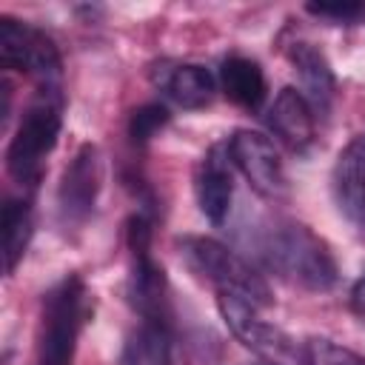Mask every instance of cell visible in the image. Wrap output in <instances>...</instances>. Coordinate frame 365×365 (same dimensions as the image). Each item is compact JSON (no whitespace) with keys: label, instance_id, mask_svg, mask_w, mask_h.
I'll return each mask as SVG.
<instances>
[{"label":"cell","instance_id":"obj_22","mask_svg":"<svg viewBox=\"0 0 365 365\" xmlns=\"http://www.w3.org/2000/svg\"><path fill=\"white\" fill-rule=\"evenodd\" d=\"M254 365H274V362H265V359H259V362H254Z\"/></svg>","mask_w":365,"mask_h":365},{"label":"cell","instance_id":"obj_10","mask_svg":"<svg viewBox=\"0 0 365 365\" xmlns=\"http://www.w3.org/2000/svg\"><path fill=\"white\" fill-rule=\"evenodd\" d=\"M231 157L225 143H217L208 148V154L200 163L197 171V205L202 211V217L211 225H222L228 220L231 211V200H234V174H231Z\"/></svg>","mask_w":365,"mask_h":365},{"label":"cell","instance_id":"obj_8","mask_svg":"<svg viewBox=\"0 0 365 365\" xmlns=\"http://www.w3.org/2000/svg\"><path fill=\"white\" fill-rule=\"evenodd\" d=\"M103 182V168H100V151L94 143H83L71 163L63 171L60 188H57V205H60V220L66 225H83L97 202Z\"/></svg>","mask_w":365,"mask_h":365},{"label":"cell","instance_id":"obj_19","mask_svg":"<svg viewBox=\"0 0 365 365\" xmlns=\"http://www.w3.org/2000/svg\"><path fill=\"white\" fill-rule=\"evenodd\" d=\"M305 365H365V356L328 336H311L305 342Z\"/></svg>","mask_w":365,"mask_h":365},{"label":"cell","instance_id":"obj_9","mask_svg":"<svg viewBox=\"0 0 365 365\" xmlns=\"http://www.w3.org/2000/svg\"><path fill=\"white\" fill-rule=\"evenodd\" d=\"M231 163L242 171V177L259 191L262 197H277L285 188V174H282V160L274 143L251 128H237L225 140Z\"/></svg>","mask_w":365,"mask_h":365},{"label":"cell","instance_id":"obj_17","mask_svg":"<svg viewBox=\"0 0 365 365\" xmlns=\"http://www.w3.org/2000/svg\"><path fill=\"white\" fill-rule=\"evenodd\" d=\"M31 202L26 197H11L3 205V257H6V274L17 268L23 259L29 240H31Z\"/></svg>","mask_w":365,"mask_h":365},{"label":"cell","instance_id":"obj_21","mask_svg":"<svg viewBox=\"0 0 365 365\" xmlns=\"http://www.w3.org/2000/svg\"><path fill=\"white\" fill-rule=\"evenodd\" d=\"M351 308H354V314L359 317V322L365 325V271H362V277L354 282V288H351Z\"/></svg>","mask_w":365,"mask_h":365},{"label":"cell","instance_id":"obj_3","mask_svg":"<svg viewBox=\"0 0 365 365\" xmlns=\"http://www.w3.org/2000/svg\"><path fill=\"white\" fill-rule=\"evenodd\" d=\"M177 251H180V259L185 262V268L194 277H200L208 285H214L217 294L220 291L237 294V297L248 299L257 308H268L274 302L268 282L240 254H234L220 240L185 234V237L177 240Z\"/></svg>","mask_w":365,"mask_h":365},{"label":"cell","instance_id":"obj_13","mask_svg":"<svg viewBox=\"0 0 365 365\" xmlns=\"http://www.w3.org/2000/svg\"><path fill=\"white\" fill-rule=\"evenodd\" d=\"M288 57L299 74V83H302V94L308 97V103L319 111H328L331 100H334V88H336V80H334V68L328 63V57L314 46V43H291L288 48Z\"/></svg>","mask_w":365,"mask_h":365},{"label":"cell","instance_id":"obj_14","mask_svg":"<svg viewBox=\"0 0 365 365\" xmlns=\"http://www.w3.org/2000/svg\"><path fill=\"white\" fill-rule=\"evenodd\" d=\"M160 88L180 106V108H205L214 100L217 80L214 74L200 63H174L165 66L157 77Z\"/></svg>","mask_w":365,"mask_h":365},{"label":"cell","instance_id":"obj_2","mask_svg":"<svg viewBox=\"0 0 365 365\" xmlns=\"http://www.w3.org/2000/svg\"><path fill=\"white\" fill-rule=\"evenodd\" d=\"M91 317V297L83 277H63L43 297L40 331H37V359L40 365H71L77 354V339Z\"/></svg>","mask_w":365,"mask_h":365},{"label":"cell","instance_id":"obj_12","mask_svg":"<svg viewBox=\"0 0 365 365\" xmlns=\"http://www.w3.org/2000/svg\"><path fill=\"white\" fill-rule=\"evenodd\" d=\"M268 125L285 145H291L294 151H305L317 134L314 106L308 103V97L299 88L285 86V88H279V94L274 97V103L268 108Z\"/></svg>","mask_w":365,"mask_h":365},{"label":"cell","instance_id":"obj_4","mask_svg":"<svg viewBox=\"0 0 365 365\" xmlns=\"http://www.w3.org/2000/svg\"><path fill=\"white\" fill-rule=\"evenodd\" d=\"M57 88H40V97L23 111L17 131L6 148V168L23 188H37L46 171V157L60 137V100Z\"/></svg>","mask_w":365,"mask_h":365},{"label":"cell","instance_id":"obj_20","mask_svg":"<svg viewBox=\"0 0 365 365\" xmlns=\"http://www.w3.org/2000/svg\"><path fill=\"white\" fill-rule=\"evenodd\" d=\"M305 11L319 17V20L342 26V23H356L365 14V6L362 3H351V0H334V3H308Z\"/></svg>","mask_w":365,"mask_h":365},{"label":"cell","instance_id":"obj_15","mask_svg":"<svg viewBox=\"0 0 365 365\" xmlns=\"http://www.w3.org/2000/svg\"><path fill=\"white\" fill-rule=\"evenodd\" d=\"M220 86H222V94L242 106V108H259L268 97V83H265V74L259 68L257 60L251 57H242V54H234L222 63L220 68Z\"/></svg>","mask_w":365,"mask_h":365},{"label":"cell","instance_id":"obj_1","mask_svg":"<svg viewBox=\"0 0 365 365\" xmlns=\"http://www.w3.org/2000/svg\"><path fill=\"white\" fill-rule=\"evenodd\" d=\"M262 254L277 274H282L305 291H331L336 285V259L328 242L319 234H314L305 222L282 220L274 228H268L262 240Z\"/></svg>","mask_w":365,"mask_h":365},{"label":"cell","instance_id":"obj_11","mask_svg":"<svg viewBox=\"0 0 365 365\" xmlns=\"http://www.w3.org/2000/svg\"><path fill=\"white\" fill-rule=\"evenodd\" d=\"M331 188L339 214L359 231L365 234V145L362 137H354L336 157L334 174H331Z\"/></svg>","mask_w":365,"mask_h":365},{"label":"cell","instance_id":"obj_5","mask_svg":"<svg viewBox=\"0 0 365 365\" xmlns=\"http://www.w3.org/2000/svg\"><path fill=\"white\" fill-rule=\"evenodd\" d=\"M128 302L143 319L168 325V279L163 265L151 257V220L145 214H134L128 220Z\"/></svg>","mask_w":365,"mask_h":365},{"label":"cell","instance_id":"obj_23","mask_svg":"<svg viewBox=\"0 0 365 365\" xmlns=\"http://www.w3.org/2000/svg\"><path fill=\"white\" fill-rule=\"evenodd\" d=\"M359 137H362V145H365V134H359Z\"/></svg>","mask_w":365,"mask_h":365},{"label":"cell","instance_id":"obj_18","mask_svg":"<svg viewBox=\"0 0 365 365\" xmlns=\"http://www.w3.org/2000/svg\"><path fill=\"white\" fill-rule=\"evenodd\" d=\"M168 120H171V114H168V108L163 103H145V106L134 108L131 117H128V137H131V143L145 145L151 137H157L168 125Z\"/></svg>","mask_w":365,"mask_h":365},{"label":"cell","instance_id":"obj_16","mask_svg":"<svg viewBox=\"0 0 365 365\" xmlns=\"http://www.w3.org/2000/svg\"><path fill=\"white\" fill-rule=\"evenodd\" d=\"M120 365H171V336L168 325L143 319L123 345Z\"/></svg>","mask_w":365,"mask_h":365},{"label":"cell","instance_id":"obj_6","mask_svg":"<svg viewBox=\"0 0 365 365\" xmlns=\"http://www.w3.org/2000/svg\"><path fill=\"white\" fill-rule=\"evenodd\" d=\"M0 63L3 68L34 77L43 88H54L63 74L57 43L46 31L14 17H0Z\"/></svg>","mask_w":365,"mask_h":365},{"label":"cell","instance_id":"obj_7","mask_svg":"<svg viewBox=\"0 0 365 365\" xmlns=\"http://www.w3.org/2000/svg\"><path fill=\"white\" fill-rule=\"evenodd\" d=\"M217 308L220 317L225 322V328L248 348L254 351L259 359L274 362V365H297L299 362V351L297 342L277 325L259 319L257 305H251L248 299L237 297V294H217Z\"/></svg>","mask_w":365,"mask_h":365}]
</instances>
